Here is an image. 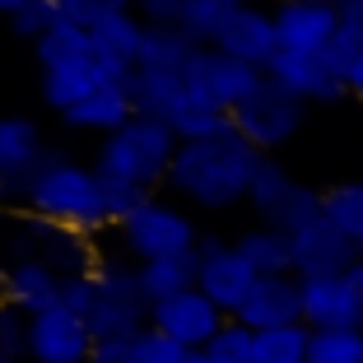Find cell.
Wrapping results in <instances>:
<instances>
[{
  "instance_id": "6da1fadb",
  "label": "cell",
  "mask_w": 363,
  "mask_h": 363,
  "mask_svg": "<svg viewBox=\"0 0 363 363\" xmlns=\"http://www.w3.org/2000/svg\"><path fill=\"white\" fill-rule=\"evenodd\" d=\"M261 159L266 154H257L238 130L177 145V159L168 168V191L182 196L186 205H196V210L224 214L233 205H247V186L257 177Z\"/></svg>"
},
{
  "instance_id": "7a4b0ae2",
  "label": "cell",
  "mask_w": 363,
  "mask_h": 363,
  "mask_svg": "<svg viewBox=\"0 0 363 363\" xmlns=\"http://www.w3.org/2000/svg\"><path fill=\"white\" fill-rule=\"evenodd\" d=\"M23 210L43 214L61 228H75V233H112V219L103 210V177L98 168L75 163L65 150H47L43 163L33 168L28 177V201Z\"/></svg>"
},
{
  "instance_id": "3957f363",
  "label": "cell",
  "mask_w": 363,
  "mask_h": 363,
  "mask_svg": "<svg viewBox=\"0 0 363 363\" xmlns=\"http://www.w3.org/2000/svg\"><path fill=\"white\" fill-rule=\"evenodd\" d=\"M177 159V135H172L168 121L154 117H130L121 130L98 140V177L112 182H130L140 191H159L168 186V168Z\"/></svg>"
},
{
  "instance_id": "277c9868",
  "label": "cell",
  "mask_w": 363,
  "mask_h": 363,
  "mask_svg": "<svg viewBox=\"0 0 363 363\" xmlns=\"http://www.w3.org/2000/svg\"><path fill=\"white\" fill-rule=\"evenodd\" d=\"M94 340H130L150 326V298L140 289V270L121 252H103L94 266V308H89Z\"/></svg>"
},
{
  "instance_id": "5b68a950",
  "label": "cell",
  "mask_w": 363,
  "mask_h": 363,
  "mask_svg": "<svg viewBox=\"0 0 363 363\" xmlns=\"http://www.w3.org/2000/svg\"><path fill=\"white\" fill-rule=\"evenodd\" d=\"M121 242V257H130L135 266L145 261H168V257H191L201 247V228L182 205L159 201L154 196L150 205H140L121 228H112Z\"/></svg>"
},
{
  "instance_id": "8992f818",
  "label": "cell",
  "mask_w": 363,
  "mask_h": 363,
  "mask_svg": "<svg viewBox=\"0 0 363 363\" xmlns=\"http://www.w3.org/2000/svg\"><path fill=\"white\" fill-rule=\"evenodd\" d=\"M303 112H308V107H303L298 98L284 94L279 84H270V79H266V84H261L257 94L233 112V130L257 154H266V159H270V154H279L289 140L303 130Z\"/></svg>"
},
{
  "instance_id": "52a82bcc",
  "label": "cell",
  "mask_w": 363,
  "mask_h": 363,
  "mask_svg": "<svg viewBox=\"0 0 363 363\" xmlns=\"http://www.w3.org/2000/svg\"><path fill=\"white\" fill-rule=\"evenodd\" d=\"M261 84H266L261 70H252V65L233 61V56H224V52H214V47H201V52L191 56V65H186V94H191L196 103L214 107V112H224V117H233Z\"/></svg>"
},
{
  "instance_id": "ba28073f",
  "label": "cell",
  "mask_w": 363,
  "mask_h": 363,
  "mask_svg": "<svg viewBox=\"0 0 363 363\" xmlns=\"http://www.w3.org/2000/svg\"><path fill=\"white\" fill-rule=\"evenodd\" d=\"M257 279L261 275L238 257L233 242H224V238H201V247H196V289H201L224 317H233V312L242 308V298L252 294Z\"/></svg>"
},
{
  "instance_id": "9c48e42d",
  "label": "cell",
  "mask_w": 363,
  "mask_h": 363,
  "mask_svg": "<svg viewBox=\"0 0 363 363\" xmlns=\"http://www.w3.org/2000/svg\"><path fill=\"white\" fill-rule=\"evenodd\" d=\"M270 84H279L284 94H294L303 107L308 103H321L331 107L340 103L345 94H350V84H345V65L331 61V52H279L275 61H270L266 70Z\"/></svg>"
},
{
  "instance_id": "30bf717a",
  "label": "cell",
  "mask_w": 363,
  "mask_h": 363,
  "mask_svg": "<svg viewBox=\"0 0 363 363\" xmlns=\"http://www.w3.org/2000/svg\"><path fill=\"white\" fill-rule=\"evenodd\" d=\"M279 52H331L340 38V0H279L275 10Z\"/></svg>"
},
{
  "instance_id": "8fae6325",
  "label": "cell",
  "mask_w": 363,
  "mask_h": 363,
  "mask_svg": "<svg viewBox=\"0 0 363 363\" xmlns=\"http://www.w3.org/2000/svg\"><path fill=\"white\" fill-rule=\"evenodd\" d=\"M224 321L228 317L205 298L201 289H186V294H177V298H163V303L150 308V326L163 331L168 340H177L182 350H205L214 335L224 331Z\"/></svg>"
},
{
  "instance_id": "7c38bea8",
  "label": "cell",
  "mask_w": 363,
  "mask_h": 363,
  "mask_svg": "<svg viewBox=\"0 0 363 363\" xmlns=\"http://www.w3.org/2000/svg\"><path fill=\"white\" fill-rule=\"evenodd\" d=\"M89 321L70 308H52L43 317H28V363H89L94 354Z\"/></svg>"
},
{
  "instance_id": "4fadbf2b",
  "label": "cell",
  "mask_w": 363,
  "mask_h": 363,
  "mask_svg": "<svg viewBox=\"0 0 363 363\" xmlns=\"http://www.w3.org/2000/svg\"><path fill=\"white\" fill-rule=\"evenodd\" d=\"M294 242V275L298 279H326V275H345L354 261L363 257V247L350 242L340 228L321 214L317 224L298 228V233L289 238Z\"/></svg>"
},
{
  "instance_id": "5bb4252c",
  "label": "cell",
  "mask_w": 363,
  "mask_h": 363,
  "mask_svg": "<svg viewBox=\"0 0 363 363\" xmlns=\"http://www.w3.org/2000/svg\"><path fill=\"white\" fill-rule=\"evenodd\" d=\"M89 43H94V65L103 70L107 84H126L140 65L145 23H140L135 10H117V14H107L103 23L89 28Z\"/></svg>"
},
{
  "instance_id": "9a60e30c",
  "label": "cell",
  "mask_w": 363,
  "mask_h": 363,
  "mask_svg": "<svg viewBox=\"0 0 363 363\" xmlns=\"http://www.w3.org/2000/svg\"><path fill=\"white\" fill-rule=\"evenodd\" d=\"M247 331H279V326H298L303 321V279L298 275H261L242 308L233 312Z\"/></svg>"
},
{
  "instance_id": "2e32d148",
  "label": "cell",
  "mask_w": 363,
  "mask_h": 363,
  "mask_svg": "<svg viewBox=\"0 0 363 363\" xmlns=\"http://www.w3.org/2000/svg\"><path fill=\"white\" fill-rule=\"evenodd\" d=\"M214 52H224V56H233V61H242V65H252V70H261V75H266L270 61L279 56L275 14L261 10V5L238 10L233 19H228V28L214 38Z\"/></svg>"
},
{
  "instance_id": "e0dca14e",
  "label": "cell",
  "mask_w": 363,
  "mask_h": 363,
  "mask_svg": "<svg viewBox=\"0 0 363 363\" xmlns=\"http://www.w3.org/2000/svg\"><path fill=\"white\" fill-rule=\"evenodd\" d=\"M303 326L308 331H363V298L345 275L303 279Z\"/></svg>"
},
{
  "instance_id": "ac0fdd59",
  "label": "cell",
  "mask_w": 363,
  "mask_h": 363,
  "mask_svg": "<svg viewBox=\"0 0 363 363\" xmlns=\"http://www.w3.org/2000/svg\"><path fill=\"white\" fill-rule=\"evenodd\" d=\"M61 284L65 279L56 270H47V261H14V266H5V303L19 308L23 317H43V312L61 308Z\"/></svg>"
},
{
  "instance_id": "d6986e66",
  "label": "cell",
  "mask_w": 363,
  "mask_h": 363,
  "mask_svg": "<svg viewBox=\"0 0 363 363\" xmlns=\"http://www.w3.org/2000/svg\"><path fill=\"white\" fill-rule=\"evenodd\" d=\"M47 154L43 121L23 117V112H0V177H19L28 182L33 168Z\"/></svg>"
},
{
  "instance_id": "ffe728a7",
  "label": "cell",
  "mask_w": 363,
  "mask_h": 363,
  "mask_svg": "<svg viewBox=\"0 0 363 363\" xmlns=\"http://www.w3.org/2000/svg\"><path fill=\"white\" fill-rule=\"evenodd\" d=\"M38 261H47V270H56L61 279H75V275H94V266L103 261V252H98V242L89 233H75V228H61V224L47 219Z\"/></svg>"
},
{
  "instance_id": "44dd1931",
  "label": "cell",
  "mask_w": 363,
  "mask_h": 363,
  "mask_svg": "<svg viewBox=\"0 0 363 363\" xmlns=\"http://www.w3.org/2000/svg\"><path fill=\"white\" fill-rule=\"evenodd\" d=\"M130 117H135V107H130L126 84H103L98 94H89L79 107H70L61 121L70 130H89V135L103 140V135H112V130H121Z\"/></svg>"
},
{
  "instance_id": "7402d4cb",
  "label": "cell",
  "mask_w": 363,
  "mask_h": 363,
  "mask_svg": "<svg viewBox=\"0 0 363 363\" xmlns=\"http://www.w3.org/2000/svg\"><path fill=\"white\" fill-rule=\"evenodd\" d=\"M126 94L135 117H154V121H172L182 103H186V75H168V70H135L126 79Z\"/></svg>"
},
{
  "instance_id": "603a6c76",
  "label": "cell",
  "mask_w": 363,
  "mask_h": 363,
  "mask_svg": "<svg viewBox=\"0 0 363 363\" xmlns=\"http://www.w3.org/2000/svg\"><path fill=\"white\" fill-rule=\"evenodd\" d=\"M107 79L103 70H98L94 61L84 65H65V70H43V84H38V98H43L47 107H52L56 117H65L70 107H79L89 94H98Z\"/></svg>"
},
{
  "instance_id": "cb8c5ba5",
  "label": "cell",
  "mask_w": 363,
  "mask_h": 363,
  "mask_svg": "<svg viewBox=\"0 0 363 363\" xmlns=\"http://www.w3.org/2000/svg\"><path fill=\"white\" fill-rule=\"evenodd\" d=\"M233 247L257 275H294V242L279 228L257 224V228H247V233H238Z\"/></svg>"
},
{
  "instance_id": "d4e9b609",
  "label": "cell",
  "mask_w": 363,
  "mask_h": 363,
  "mask_svg": "<svg viewBox=\"0 0 363 363\" xmlns=\"http://www.w3.org/2000/svg\"><path fill=\"white\" fill-rule=\"evenodd\" d=\"M201 47L182 28H145V47H140L135 70H168V75H186V65Z\"/></svg>"
},
{
  "instance_id": "484cf974",
  "label": "cell",
  "mask_w": 363,
  "mask_h": 363,
  "mask_svg": "<svg viewBox=\"0 0 363 363\" xmlns=\"http://www.w3.org/2000/svg\"><path fill=\"white\" fill-rule=\"evenodd\" d=\"M140 270V289H145V298L163 303V298H177L186 289H196V252L191 257H168V261H145Z\"/></svg>"
},
{
  "instance_id": "4316f807",
  "label": "cell",
  "mask_w": 363,
  "mask_h": 363,
  "mask_svg": "<svg viewBox=\"0 0 363 363\" xmlns=\"http://www.w3.org/2000/svg\"><path fill=\"white\" fill-rule=\"evenodd\" d=\"M238 10H247V0H182V23L177 28L191 38L196 47H214V38L228 28Z\"/></svg>"
},
{
  "instance_id": "83f0119b",
  "label": "cell",
  "mask_w": 363,
  "mask_h": 363,
  "mask_svg": "<svg viewBox=\"0 0 363 363\" xmlns=\"http://www.w3.org/2000/svg\"><path fill=\"white\" fill-rule=\"evenodd\" d=\"M33 56H38V65L43 70H65V65H84L94 61V43H89V28H79V23H56L52 33H47L43 43L33 47Z\"/></svg>"
},
{
  "instance_id": "f1b7e54d",
  "label": "cell",
  "mask_w": 363,
  "mask_h": 363,
  "mask_svg": "<svg viewBox=\"0 0 363 363\" xmlns=\"http://www.w3.org/2000/svg\"><path fill=\"white\" fill-rule=\"evenodd\" d=\"M294 186H298V182H294V172H289L279 159H261L257 177H252V186H247V205L257 210L261 224H270V219H275V210L289 201V191H294Z\"/></svg>"
},
{
  "instance_id": "f546056e",
  "label": "cell",
  "mask_w": 363,
  "mask_h": 363,
  "mask_svg": "<svg viewBox=\"0 0 363 363\" xmlns=\"http://www.w3.org/2000/svg\"><path fill=\"white\" fill-rule=\"evenodd\" d=\"M321 214H326L350 242L363 247V177L359 182H335L331 191H321Z\"/></svg>"
},
{
  "instance_id": "4dcf8cb0",
  "label": "cell",
  "mask_w": 363,
  "mask_h": 363,
  "mask_svg": "<svg viewBox=\"0 0 363 363\" xmlns=\"http://www.w3.org/2000/svg\"><path fill=\"white\" fill-rule=\"evenodd\" d=\"M172 135H177V145H191V140H214V135H228L233 130V117H224V112H214V107L196 103L191 94H186V103L172 112Z\"/></svg>"
},
{
  "instance_id": "1f68e13d",
  "label": "cell",
  "mask_w": 363,
  "mask_h": 363,
  "mask_svg": "<svg viewBox=\"0 0 363 363\" xmlns=\"http://www.w3.org/2000/svg\"><path fill=\"white\" fill-rule=\"evenodd\" d=\"M43 228L47 219L33 210H14L10 219H5V233H0V252L14 261H38V247H43Z\"/></svg>"
},
{
  "instance_id": "d6a6232c",
  "label": "cell",
  "mask_w": 363,
  "mask_h": 363,
  "mask_svg": "<svg viewBox=\"0 0 363 363\" xmlns=\"http://www.w3.org/2000/svg\"><path fill=\"white\" fill-rule=\"evenodd\" d=\"M308 345L312 331L308 326H279V331H261L257 335V363H308Z\"/></svg>"
},
{
  "instance_id": "836d02e7",
  "label": "cell",
  "mask_w": 363,
  "mask_h": 363,
  "mask_svg": "<svg viewBox=\"0 0 363 363\" xmlns=\"http://www.w3.org/2000/svg\"><path fill=\"white\" fill-rule=\"evenodd\" d=\"M205 359L210 363H257V331H247L242 321L228 317L224 331L205 345Z\"/></svg>"
},
{
  "instance_id": "e575fe53",
  "label": "cell",
  "mask_w": 363,
  "mask_h": 363,
  "mask_svg": "<svg viewBox=\"0 0 363 363\" xmlns=\"http://www.w3.org/2000/svg\"><path fill=\"white\" fill-rule=\"evenodd\" d=\"M321 219V191H312V186H294L289 191V201L275 210V219H270V228H279V233H298V228H308V224H317Z\"/></svg>"
},
{
  "instance_id": "d590c367",
  "label": "cell",
  "mask_w": 363,
  "mask_h": 363,
  "mask_svg": "<svg viewBox=\"0 0 363 363\" xmlns=\"http://www.w3.org/2000/svg\"><path fill=\"white\" fill-rule=\"evenodd\" d=\"M308 363H363V331H312Z\"/></svg>"
},
{
  "instance_id": "8d00e7d4",
  "label": "cell",
  "mask_w": 363,
  "mask_h": 363,
  "mask_svg": "<svg viewBox=\"0 0 363 363\" xmlns=\"http://www.w3.org/2000/svg\"><path fill=\"white\" fill-rule=\"evenodd\" d=\"M56 23H61V10H56L52 0H28L23 10L10 14V33H14V38H23V43H33V47L43 43Z\"/></svg>"
},
{
  "instance_id": "74e56055",
  "label": "cell",
  "mask_w": 363,
  "mask_h": 363,
  "mask_svg": "<svg viewBox=\"0 0 363 363\" xmlns=\"http://www.w3.org/2000/svg\"><path fill=\"white\" fill-rule=\"evenodd\" d=\"M150 201H154V196L140 191V186H130V182L103 177V210H107V219H112V228H121L130 214L140 210V205H150Z\"/></svg>"
},
{
  "instance_id": "f35d334b",
  "label": "cell",
  "mask_w": 363,
  "mask_h": 363,
  "mask_svg": "<svg viewBox=\"0 0 363 363\" xmlns=\"http://www.w3.org/2000/svg\"><path fill=\"white\" fill-rule=\"evenodd\" d=\"M130 350H135V363H182V354H186L177 340H168V335L154 331V326L130 335Z\"/></svg>"
},
{
  "instance_id": "ab89813d",
  "label": "cell",
  "mask_w": 363,
  "mask_h": 363,
  "mask_svg": "<svg viewBox=\"0 0 363 363\" xmlns=\"http://www.w3.org/2000/svg\"><path fill=\"white\" fill-rule=\"evenodd\" d=\"M0 354H10L14 363L28 359V317L10 303H0Z\"/></svg>"
},
{
  "instance_id": "60d3db41",
  "label": "cell",
  "mask_w": 363,
  "mask_h": 363,
  "mask_svg": "<svg viewBox=\"0 0 363 363\" xmlns=\"http://www.w3.org/2000/svg\"><path fill=\"white\" fill-rule=\"evenodd\" d=\"M61 10L65 23H79V28H94V23H103L107 14H117V10H130L126 0H61L56 5Z\"/></svg>"
},
{
  "instance_id": "b9f144b4",
  "label": "cell",
  "mask_w": 363,
  "mask_h": 363,
  "mask_svg": "<svg viewBox=\"0 0 363 363\" xmlns=\"http://www.w3.org/2000/svg\"><path fill=\"white\" fill-rule=\"evenodd\" d=\"M130 10L140 14L145 28H177L182 23V0H135Z\"/></svg>"
},
{
  "instance_id": "7bdbcfd3",
  "label": "cell",
  "mask_w": 363,
  "mask_h": 363,
  "mask_svg": "<svg viewBox=\"0 0 363 363\" xmlns=\"http://www.w3.org/2000/svg\"><path fill=\"white\" fill-rule=\"evenodd\" d=\"M61 308H70L75 317H89L94 308V275H75L61 284Z\"/></svg>"
},
{
  "instance_id": "ee69618b",
  "label": "cell",
  "mask_w": 363,
  "mask_h": 363,
  "mask_svg": "<svg viewBox=\"0 0 363 363\" xmlns=\"http://www.w3.org/2000/svg\"><path fill=\"white\" fill-rule=\"evenodd\" d=\"M89 363H135V350H130V340H98Z\"/></svg>"
},
{
  "instance_id": "f6af8a7d",
  "label": "cell",
  "mask_w": 363,
  "mask_h": 363,
  "mask_svg": "<svg viewBox=\"0 0 363 363\" xmlns=\"http://www.w3.org/2000/svg\"><path fill=\"white\" fill-rule=\"evenodd\" d=\"M345 84H350V98H359V103H363V56H354V61H350Z\"/></svg>"
},
{
  "instance_id": "bcb514c9",
  "label": "cell",
  "mask_w": 363,
  "mask_h": 363,
  "mask_svg": "<svg viewBox=\"0 0 363 363\" xmlns=\"http://www.w3.org/2000/svg\"><path fill=\"white\" fill-rule=\"evenodd\" d=\"M345 284H350V289H354V294H359V298H363V257H359V261H354V266H350V270H345Z\"/></svg>"
},
{
  "instance_id": "7dc6e473",
  "label": "cell",
  "mask_w": 363,
  "mask_h": 363,
  "mask_svg": "<svg viewBox=\"0 0 363 363\" xmlns=\"http://www.w3.org/2000/svg\"><path fill=\"white\" fill-rule=\"evenodd\" d=\"M23 5H28V0H0V14L10 19V14H14V10H23Z\"/></svg>"
},
{
  "instance_id": "c3c4849f",
  "label": "cell",
  "mask_w": 363,
  "mask_h": 363,
  "mask_svg": "<svg viewBox=\"0 0 363 363\" xmlns=\"http://www.w3.org/2000/svg\"><path fill=\"white\" fill-rule=\"evenodd\" d=\"M182 363H210V359H205V350H186V354H182Z\"/></svg>"
},
{
  "instance_id": "681fc988",
  "label": "cell",
  "mask_w": 363,
  "mask_h": 363,
  "mask_svg": "<svg viewBox=\"0 0 363 363\" xmlns=\"http://www.w3.org/2000/svg\"><path fill=\"white\" fill-rule=\"evenodd\" d=\"M0 303H5V266H0Z\"/></svg>"
},
{
  "instance_id": "f907efd6",
  "label": "cell",
  "mask_w": 363,
  "mask_h": 363,
  "mask_svg": "<svg viewBox=\"0 0 363 363\" xmlns=\"http://www.w3.org/2000/svg\"><path fill=\"white\" fill-rule=\"evenodd\" d=\"M0 363H14V359H10V354H0Z\"/></svg>"
},
{
  "instance_id": "816d5d0a",
  "label": "cell",
  "mask_w": 363,
  "mask_h": 363,
  "mask_svg": "<svg viewBox=\"0 0 363 363\" xmlns=\"http://www.w3.org/2000/svg\"><path fill=\"white\" fill-rule=\"evenodd\" d=\"M354 5H359V10H363V0H354Z\"/></svg>"
},
{
  "instance_id": "f5cc1de1",
  "label": "cell",
  "mask_w": 363,
  "mask_h": 363,
  "mask_svg": "<svg viewBox=\"0 0 363 363\" xmlns=\"http://www.w3.org/2000/svg\"><path fill=\"white\" fill-rule=\"evenodd\" d=\"M126 5H135V0H126Z\"/></svg>"
},
{
  "instance_id": "db71d44e",
  "label": "cell",
  "mask_w": 363,
  "mask_h": 363,
  "mask_svg": "<svg viewBox=\"0 0 363 363\" xmlns=\"http://www.w3.org/2000/svg\"><path fill=\"white\" fill-rule=\"evenodd\" d=\"M52 5H61V0H52Z\"/></svg>"
}]
</instances>
